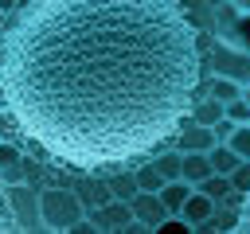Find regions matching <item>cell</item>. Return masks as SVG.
<instances>
[{
  "label": "cell",
  "mask_w": 250,
  "mask_h": 234,
  "mask_svg": "<svg viewBox=\"0 0 250 234\" xmlns=\"http://www.w3.org/2000/svg\"><path fill=\"white\" fill-rule=\"evenodd\" d=\"M199 74L180 0H16L0 31V129L59 172H133L176 144Z\"/></svg>",
  "instance_id": "6da1fadb"
},
{
  "label": "cell",
  "mask_w": 250,
  "mask_h": 234,
  "mask_svg": "<svg viewBox=\"0 0 250 234\" xmlns=\"http://www.w3.org/2000/svg\"><path fill=\"white\" fill-rule=\"evenodd\" d=\"M35 211L43 214V226L51 230H74L82 222V199L70 187H47L35 195Z\"/></svg>",
  "instance_id": "7a4b0ae2"
},
{
  "label": "cell",
  "mask_w": 250,
  "mask_h": 234,
  "mask_svg": "<svg viewBox=\"0 0 250 234\" xmlns=\"http://www.w3.org/2000/svg\"><path fill=\"white\" fill-rule=\"evenodd\" d=\"M129 207H133V222H137V226H148V230H156L160 218L172 214V211L164 207L160 191H137V195L129 199Z\"/></svg>",
  "instance_id": "3957f363"
},
{
  "label": "cell",
  "mask_w": 250,
  "mask_h": 234,
  "mask_svg": "<svg viewBox=\"0 0 250 234\" xmlns=\"http://www.w3.org/2000/svg\"><path fill=\"white\" fill-rule=\"evenodd\" d=\"M215 70L246 86V82H250V51H242V47L234 51V47L219 43V47H215Z\"/></svg>",
  "instance_id": "277c9868"
},
{
  "label": "cell",
  "mask_w": 250,
  "mask_h": 234,
  "mask_svg": "<svg viewBox=\"0 0 250 234\" xmlns=\"http://www.w3.org/2000/svg\"><path fill=\"white\" fill-rule=\"evenodd\" d=\"M176 214H184V218L191 222V230H195V226H203V222L215 214V195H211V191H195V187H191V195L184 199V207H180Z\"/></svg>",
  "instance_id": "5b68a950"
},
{
  "label": "cell",
  "mask_w": 250,
  "mask_h": 234,
  "mask_svg": "<svg viewBox=\"0 0 250 234\" xmlns=\"http://www.w3.org/2000/svg\"><path fill=\"white\" fill-rule=\"evenodd\" d=\"M180 176L191 183V187H203L215 172H211V160H207V152H184V160H180Z\"/></svg>",
  "instance_id": "8992f818"
},
{
  "label": "cell",
  "mask_w": 250,
  "mask_h": 234,
  "mask_svg": "<svg viewBox=\"0 0 250 234\" xmlns=\"http://www.w3.org/2000/svg\"><path fill=\"white\" fill-rule=\"evenodd\" d=\"M207 160H211V172H215V176H230V172L238 168V152H234L230 144H219V140L207 148Z\"/></svg>",
  "instance_id": "52a82bcc"
},
{
  "label": "cell",
  "mask_w": 250,
  "mask_h": 234,
  "mask_svg": "<svg viewBox=\"0 0 250 234\" xmlns=\"http://www.w3.org/2000/svg\"><path fill=\"white\" fill-rule=\"evenodd\" d=\"M133 179H137V191H160V187L168 183V176L156 168V160L137 164V168H133Z\"/></svg>",
  "instance_id": "ba28073f"
},
{
  "label": "cell",
  "mask_w": 250,
  "mask_h": 234,
  "mask_svg": "<svg viewBox=\"0 0 250 234\" xmlns=\"http://www.w3.org/2000/svg\"><path fill=\"white\" fill-rule=\"evenodd\" d=\"M176 144H180V152H207V148L215 144V133H211L207 125H195V129H188L184 136H176Z\"/></svg>",
  "instance_id": "9c48e42d"
},
{
  "label": "cell",
  "mask_w": 250,
  "mask_h": 234,
  "mask_svg": "<svg viewBox=\"0 0 250 234\" xmlns=\"http://www.w3.org/2000/svg\"><path fill=\"white\" fill-rule=\"evenodd\" d=\"M223 109H227V105H223V101H215L211 94H207L203 101L195 98V105H191V121H195V125H207V129H211V125H215V121L223 117Z\"/></svg>",
  "instance_id": "30bf717a"
},
{
  "label": "cell",
  "mask_w": 250,
  "mask_h": 234,
  "mask_svg": "<svg viewBox=\"0 0 250 234\" xmlns=\"http://www.w3.org/2000/svg\"><path fill=\"white\" fill-rule=\"evenodd\" d=\"M188 195H191V183H188V179H168V183L160 187V199H164V207H168L172 214L184 207V199H188Z\"/></svg>",
  "instance_id": "8fae6325"
},
{
  "label": "cell",
  "mask_w": 250,
  "mask_h": 234,
  "mask_svg": "<svg viewBox=\"0 0 250 234\" xmlns=\"http://www.w3.org/2000/svg\"><path fill=\"white\" fill-rule=\"evenodd\" d=\"M211 98L227 105V101L242 98V82H234V78H227V74H215V82H211Z\"/></svg>",
  "instance_id": "7c38bea8"
},
{
  "label": "cell",
  "mask_w": 250,
  "mask_h": 234,
  "mask_svg": "<svg viewBox=\"0 0 250 234\" xmlns=\"http://www.w3.org/2000/svg\"><path fill=\"white\" fill-rule=\"evenodd\" d=\"M102 211H105V218H102L98 226H129V222H133V207H129V203H117V199H109Z\"/></svg>",
  "instance_id": "4fadbf2b"
},
{
  "label": "cell",
  "mask_w": 250,
  "mask_h": 234,
  "mask_svg": "<svg viewBox=\"0 0 250 234\" xmlns=\"http://www.w3.org/2000/svg\"><path fill=\"white\" fill-rule=\"evenodd\" d=\"M223 144H230V148L238 152V160H250V125H234V133H230Z\"/></svg>",
  "instance_id": "5bb4252c"
},
{
  "label": "cell",
  "mask_w": 250,
  "mask_h": 234,
  "mask_svg": "<svg viewBox=\"0 0 250 234\" xmlns=\"http://www.w3.org/2000/svg\"><path fill=\"white\" fill-rule=\"evenodd\" d=\"M234 125H250V101L246 98H234V101H227V109H223Z\"/></svg>",
  "instance_id": "9a60e30c"
},
{
  "label": "cell",
  "mask_w": 250,
  "mask_h": 234,
  "mask_svg": "<svg viewBox=\"0 0 250 234\" xmlns=\"http://www.w3.org/2000/svg\"><path fill=\"white\" fill-rule=\"evenodd\" d=\"M230 43L242 47V51H250V12H242V16L234 20V35H230Z\"/></svg>",
  "instance_id": "2e32d148"
},
{
  "label": "cell",
  "mask_w": 250,
  "mask_h": 234,
  "mask_svg": "<svg viewBox=\"0 0 250 234\" xmlns=\"http://www.w3.org/2000/svg\"><path fill=\"white\" fill-rule=\"evenodd\" d=\"M230 187H238V191H250V160H238V168L230 172Z\"/></svg>",
  "instance_id": "e0dca14e"
},
{
  "label": "cell",
  "mask_w": 250,
  "mask_h": 234,
  "mask_svg": "<svg viewBox=\"0 0 250 234\" xmlns=\"http://www.w3.org/2000/svg\"><path fill=\"white\" fill-rule=\"evenodd\" d=\"M234 230H238V234H250V191H242V203H238V218H234Z\"/></svg>",
  "instance_id": "ac0fdd59"
},
{
  "label": "cell",
  "mask_w": 250,
  "mask_h": 234,
  "mask_svg": "<svg viewBox=\"0 0 250 234\" xmlns=\"http://www.w3.org/2000/svg\"><path fill=\"white\" fill-rule=\"evenodd\" d=\"M230 4H234L238 12H250V0H230Z\"/></svg>",
  "instance_id": "d6986e66"
},
{
  "label": "cell",
  "mask_w": 250,
  "mask_h": 234,
  "mask_svg": "<svg viewBox=\"0 0 250 234\" xmlns=\"http://www.w3.org/2000/svg\"><path fill=\"white\" fill-rule=\"evenodd\" d=\"M242 98H246V101H250V82H246V86H242Z\"/></svg>",
  "instance_id": "ffe728a7"
},
{
  "label": "cell",
  "mask_w": 250,
  "mask_h": 234,
  "mask_svg": "<svg viewBox=\"0 0 250 234\" xmlns=\"http://www.w3.org/2000/svg\"><path fill=\"white\" fill-rule=\"evenodd\" d=\"M4 20H8V12H4V8H0V31H4Z\"/></svg>",
  "instance_id": "44dd1931"
},
{
  "label": "cell",
  "mask_w": 250,
  "mask_h": 234,
  "mask_svg": "<svg viewBox=\"0 0 250 234\" xmlns=\"http://www.w3.org/2000/svg\"><path fill=\"white\" fill-rule=\"evenodd\" d=\"M4 191H8V183H4V176H0V195H4Z\"/></svg>",
  "instance_id": "7402d4cb"
},
{
  "label": "cell",
  "mask_w": 250,
  "mask_h": 234,
  "mask_svg": "<svg viewBox=\"0 0 250 234\" xmlns=\"http://www.w3.org/2000/svg\"><path fill=\"white\" fill-rule=\"evenodd\" d=\"M0 140H4V129H0Z\"/></svg>",
  "instance_id": "603a6c76"
}]
</instances>
